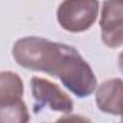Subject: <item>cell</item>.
<instances>
[{
	"label": "cell",
	"instance_id": "cell-1",
	"mask_svg": "<svg viewBox=\"0 0 123 123\" xmlns=\"http://www.w3.org/2000/svg\"><path fill=\"white\" fill-rule=\"evenodd\" d=\"M66 44L50 42L44 37H22L12 50L13 59L22 67L36 72H44L56 77L64 56Z\"/></svg>",
	"mask_w": 123,
	"mask_h": 123
},
{
	"label": "cell",
	"instance_id": "cell-2",
	"mask_svg": "<svg viewBox=\"0 0 123 123\" xmlns=\"http://www.w3.org/2000/svg\"><path fill=\"white\" fill-rule=\"evenodd\" d=\"M56 77L77 97L90 96L97 85L96 76L89 63L82 57L77 49L66 44L64 56Z\"/></svg>",
	"mask_w": 123,
	"mask_h": 123
},
{
	"label": "cell",
	"instance_id": "cell-3",
	"mask_svg": "<svg viewBox=\"0 0 123 123\" xmlns=\"http://www.w3.org/2000/svg\"><path fill=\"white\" fill-rule=\"evenodd\" d=\"M57 22L72 33L89 30L99 16L97 0H64L57 7Z\"/></svg>",
	"mask_w": 123,
	"mask_h": 123
},
{
	"label": "cell",
	"instance_id": "cell-4",
	"mask_svg": "<svg viewBox=\"0 0 123 123\" xmlns=\"http://www.w3.org/2000/svg\"><path fill=\"white\" fill-rule=\"evenodd\" d=\"M31 93L36 102V112L44 106L62 113L73 110V100L60 87L43 77H31Z\"/></svg>",
	"mask_w": 123,
	"mask_h": 123
},
{
	"label": "cell",
	"instance_id": "cell-5",
	"mask_svg": "<svg viewBox=\"0 0 123 123\" xmlns=\"http://www.w3.org/2000/svg\"><path fill=\"white\" fill-rule=\"evenodd\" d=\"M102 40L107 47L123 44V0H105L100 14Z\"/></svg>",
	"mask_w": 123,
	"mask_h": 123
},
{
	"label": "cell",
	"instance_id": "cell-6",
	"mask_svg": "<svg viewBox=\"0 0 123 123\" xmlns=\"http://www.w3.org/2000/svg\"><path fill=\"white\" fill-rule=\"evenodd\" d=\"M97 107L109 115H123V80L109 79L96 90Z\"/></svg>",
	"mask_w": 123,
	"mask_h": 123
},
{
	"label": "cell",
	"instance_id": "cell-7",
	"mask_svg": "<svg viewBox=\"0 0 123 123\" xmlns=\"http://www.w3.org/2000/svg\"><path fill=\"white\" fill-rule=\"evenodd\" d=\"M23 97V82L13 72H0V105L20 100Z\"/></svg>",
	"mask_w": 123,
	"mask_h": 123
},
{
	"label": "cell",
	"instance_id": "cell-8",
	"mask_svg": "<svg viewBox=\"0 0 123 123\" xmlns=\"http://www.w3.org/2000/svg\"><path fill=\"white\" fill-rule=\"evenodd\" d=\"M30 115L23 99L0 105V123H29Z\"/></svg>",
	"mask_w": 123,
	"mask_h": 123
},
{
	"label": "cell",
	"instance_id": "cell-9",
	"mask_svg": "<svg viewBox=\"0 0 123 123\" xmlns=\"http://www.w3.org/2000/svg\"><path fill=\"white\" fill-rule=\"evenodd\" d=\"M56 123H92V122L87 117L80 116V115H67V116H63L60 119H57Z\"/></svg>",
	"mask_w": 123,
	"mask_h": 123
},
{
	"label": "cell",
	"instance_id": "cell-10",
	"mask_svg": "<svg viewBox=\"0 0 123 123\" xmlns=\"http://www.w3.org/2000/svg\"><path fill=\"white\" fill-rule=\"evenodd\" d=\"M117 64H119V67H120V70H122L123 73V52L119 55V59H117Z\"/></svg>",
	"mask_w": 123,
	"mask_h": 123
}]
</instances>
